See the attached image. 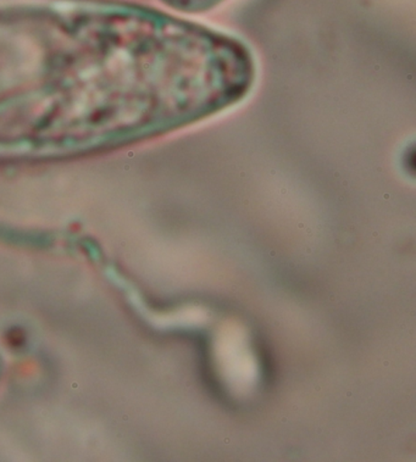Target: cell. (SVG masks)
I'll list each match as a JSON object with an SVG mask.
<instances>
[{
	"mask_svg": "<svg viewBox=\"0 0 416 462\" xmlns=\"http://www.w3.org/2000/svg\"><path fill=\"white\" fill-rule=\"evenodd\" d=\"M165 2L172 8L181 10L183 13L200 14L210 12L223 5L225 0H165Z\"/></svg>",
	"mask_w": 416,
	"mask_h": 462,
	"instance_id": "obj_1",
	"label": "cell"
}]
</instances>
